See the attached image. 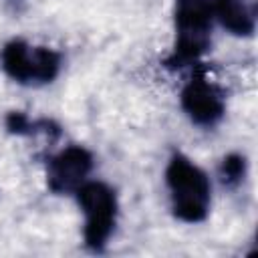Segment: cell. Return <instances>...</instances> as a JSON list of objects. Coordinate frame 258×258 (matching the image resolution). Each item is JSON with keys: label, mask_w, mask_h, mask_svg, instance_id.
Segmentation results:
<instances>
[{"label": "cell", "mask_w": 258, "mask_h": 258, "mask_svg": "<svg viewBox=\"0 0 258 258\" xmlns=\"http://www.w3.org/2000/svg\"><path fill=\"white\" fill-rule=\"evenodd\" d=\"M169 210L183 224H202L212 210V179L185 153L173 151L165 165Z\"/></svg>", "instance_id": "cell-1"}, {"label": "cell", "mask_w": 258, "mask_h": 258, "mask_svg": "<svg viewBox=\"0 0 258 258\" xmlns=\"http://www.w3.org/2000/svg\"><path fill=\"white\" fill-rule=\"evenodd\" d=\"M173 46L163 64L167 69L200 64V58L212 46V0H173Z\"/></svg>", "instance_id": "cell-2"}, {"label": "cell", "mask_w": 258, "mask_h": 258, "mask_svg": "<svg viewBox=\"0 0 258 258\" xmlns=\"http://www.w3.org/2000/svg\"><path fill=\"white\" fill-rule=\"evenodd\" d=\"M83 214V244L89 252L101 254L109 246L119 222L117 191L101 179H87L75 194Z\"/></svg>", "instance_id": "cell-3"}, {"label": "cell", "mask_w": 258, "mask_h": 258, "mask_svg": "<svg viewBox=\"0 0 258 258\" xmlns=\"http://www.w3.org/2000/svg\"><path fill=\"white\" fill-rule=\"evenodd\" d=\"M0 67L8 79L24 87L50 85L62 69V54L44 44L10 38L0 50Z\"/></svg>", "instance_id": "cell-4"}, {"label": "cell", "mask_w": 258, "mask_h": 258, "mask_svg": "<svg viewBox=\"0 0 258 258\" xmlns=\"http://www.w3.org/2000/svg\"><path fill=\"white\" fill-rule=\"evenodd\" d=\"M179 107L196 127L214 129L226 117V91L198 67L179 91Z\"/></svg>", "instance_id": "cell-5"}, {"label": "cell", "mask_w": 258, "mask_h": 258, "mask_svg": "<svg viewBox=\"0 0 258 258\" xmlns=\"http://www.w3.org/2000/svg\"><path fill=\"white\" fill-rule=\"evenodd\" d=\"M95 155L85 145H64L46 159V187L56 196H73L93 173Z\"/></svg>", "instance_id": "cell-6"}, {"label": "cell", "mask_w": 258, "mask_h": 258, "mask_svg": "<svg viewBox=\"0 0 258 258\" xmlns=\"http://www.w3.org/2000/svg\"><path fill=\"white\" fill-rule=\"evenodd\" d=\"M214 20L238 38H248L256 32L254 0H212Z\"/></svg>", "instance_id": "cell-7"}, {"label": "cell", "mask_w": 258, "mask_h": 258, "mask_svg": "<svg viewBox=\"0 0 258 258\" xmlns=\"http://www.w3.org/2000/svg\"><path fill=\"white\" fill-rule=\"evenodd\" d=\"M246 175H248V159L244 153L232 151V153L222 157V161L218 165V177H220V183L224 187L234 189V187L242 185Z\"/></svg>", "instance_id": "cell-8"}]
</instances>
